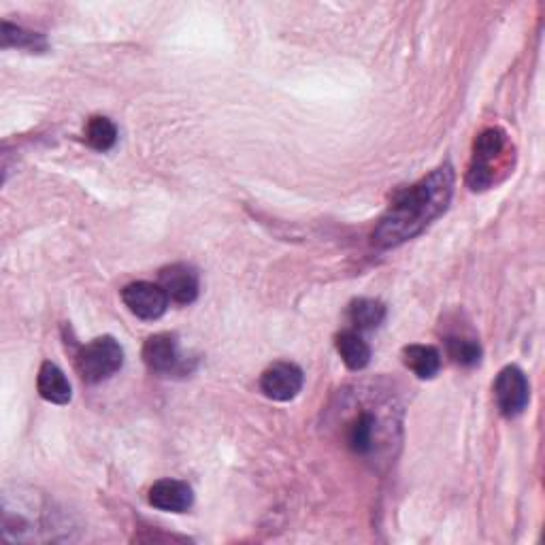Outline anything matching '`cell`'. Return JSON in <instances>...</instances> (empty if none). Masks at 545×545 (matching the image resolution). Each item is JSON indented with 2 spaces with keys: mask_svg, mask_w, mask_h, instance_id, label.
<instances>
[{
  "mask_svg": "<svg viewBox=\"0 0 545 545\" xmlns=\"http://www.w3.org/2000/svg\"><path fill=\"white\" fill-rule=\"evenodd\" d=\"M143 360L150 371L158 375H171L184 371V360L179 356L177 337L171 333H158L143 345Z\"/></svg>",
  "mask_w": 545,
  "mask_h": 545,
  "instance_id": "52a82bcc",
  "label": "cell"
},
{
  "mask_svg": "<svg viewBox=\"0 0 545 545\" xmlns=\"http://www.w3.org/2000/svg\"><path fill=\"white\" fill-rule=\"evenodd\" d=\"M124 365V350L113 337H98L79 350L75 367L86 384H101Z\"/></svg>",
  "mask_w": 545,
  "mask_h": 545,
  "instance_id": "7a4b0ae2",
  "label": "cell"
},
{
  "mask_svg": "<svg viewBox=\"0 0 545 545\" xmlns=\"http://www.w3.org/2000/svg\"><path fill=\"white\" fill-rule=\"evenodd\" d=\"M445 350H448L452 362H456L460 367H475L480 365L482 360V345L475 339L448 337L445 339Z\"/></svg>",
  "mask_w": 545,
  "mask_h": 545,
  "instance_id": "2e32d148",
  "label": "cell"
},
{
  "mask_svg": "<svg viewBox=\"0 0 545 545\" xmlns=\"http://www.w3.org/2000/svg\"><path fill=\"white\" fill-rule=\"evenodd\" d=\"M37 388L43 399L54 405H66L73 396L69 379H66V375L54 365V362H43L41 365Z\"/></svg>",
  "mask_w": 545,
  "mask_h": 545,
  "instance_id": "8fae6325",
  "label": "cell"
},
{
  "mask_svg": "<svg viewBox=\"0 0 545 545\" xmlns=\"http://www.w3.org/2000/svg\"><path fill=\"white\" fill-rule=\"evenodd\" d=\"M531 399V386L522 369L505 367L494 379V401L505 418H516Z\"/></svg>",
  "mask_w": 545,
  "mask_h": 545,
  "instance_id": "277c9868",
  "label": "cell"
},
{
  "mask_svg": "<svg viewBox=\"0 0 545 545\" xmlns=\"http://www.w3.org/2000/svg\"><path fill=\"white\" fill-rule=\"evenodd\" d=\"M377 416L373 411H360V414L345 428V443L358 456H371L377 448Z\"/></svg>",
  "mask_w": 545,
  "mask_h": 545,
  "instance_id": "30bf717a",
  "label": "cell"
},
{
  "mask_svg": "<svg viewBox=\"0 0 545 545\" xmlns=\"http://www.w3.org/2000/svg\"><path fill=\"white\" fill-rule=\"evenodd\" d=\"M194 503L192 488L181 480H160L150 490V505L171 514H186Z\"/></svg>",
  "mask_w": 545,
  "mask_h": 545,
  "instance_id": "9c48e42d",
  "label": "cell"
},
{
  "mask_svg": "<svg viewBox=\"0 0 545 545\" xmlns=\"http://www.w3.org/2000/svg\"><path fill=\"white\" fill-rule=\"evenodd\" d=\"M384 320H386V307L379 301L358 299L350 307V322L358 330H373L377 326H382Z\"/></svg>",
  "mask_w": 545,
  "mask_h": 545,
  "instance_id": "9a60e30c",
  "label": "cell"
},
{
  "mask_svg": "<svg viewBox=\"0 0 545 545\" xmlns=\"http://www.w3.org/2000/svg\"><path fill=\"white\" fill-rule=\"evenodd\" d=\"M337 352L345 367L352 371H362L371 362V348L369 343L362 339L354 330H343V333L335 341Z\"/></svg>",
  "mask_w": 545,
  "mask_h": 545,
  "instance_id": "7c38bea8",
  "label": "cell"
},
{
  "mask_svg": "<svg viewBox=\"0 0 545 545\" xmlns=\"http://www.w3.org/2000/svg\"><path fill=\"white\" fill-rule=\"evenodd\" d=\"M122 301L139 320H160L169 309V296L160 284L135 282L122 290Z\"/></svg>",
  "mask_w": 545,
  "mask_h": 545,
  "instance_id": "5b68a950",
  "label": "cell"
},
{
  "mask_svg": "<svg viewBox=\"0 0 545 545\" xmlns=\"http://www.w3.org/2000/svg\"><path fill=\"white\" fill-rule=\"evenodd\" d=\"M86 141L96 152H109L118 143V128L105 115H94L86 126Z\"/></svg>",
  "mask_w": 545,
  "mask_h": 545,
  "instance_id": "5bb4252c",
  "label": "cell"
},
{
  "mask_svg": "<svg viewBox=\"0 0 545 545\" xmlns=\"http://www.w3.org/2000/svg\"><path fill=\"white\" fill-rule=\"evenodd\" d=\"M405 367L420 379H433L441 369V354L433 345H407L403 350Z\"/></svg>",
  "mask_w": 545,
  "mask_h": 545,
  "instance_id": "4fadbf2b",
  "label": "cell"
},
{
  "mask_svg": "<svg viewBox=\"0 0 545 545\" xmlns=\"http://www.w3.org/2000/svg\"><path fill=\"white\" fill-rule=\"evenodd\" d=\"M452 194L454 171L450 164H443L399 194L373 230V243L382 250H390L422 235L450 207Z\"/></svg>",
  "mask_w": 545,
  "mask_h": 545,
  "instance_id": "6da1fadb",
  "label": "cell"
},
{
  "mask_svg": "<svg viewBox=\"0 0 545 545\" xmlns=\"http://www.w3.org/2000/svg\"><path fill=\"white\" fill-rule=\"evenodd\" d=\"M305 382L303 371L292 365V362H277V365L269 367L260 377L262 392L273 401L286 403L292 401L296 394L301 392Z\"/></svg>",
  "mask_w": 545,
  "mask_h": 545,
  "instance_id": "8992f818",
  "label": "cell"
},
{
  "mask_svg": "<svg viewBox=\"0 0 545 545\" xmlns=\"http://www.w3.org/2000/svg\"><path fill=\"white\" fill-rule=\"evenodd\" d=\"M160 286L167 292L169 301L190 305L198 296V275L188 264H171L160 271Z\"/></svg>",
  "mask_w": 545,
  "mask_h": 545,
  "instance_id": "ba28073f",
  "label": "cell"
},
{
  "mask_svg": "<svg viewBox=\"0 0 545 545\" xmlns=\"http://www.w3.org/2000/svg\"><path fill=\"white\" fill-rule=\"evenodd\" d=\"M3 47H18V49H28V52H45L47 41L39 32H30L20 26H13L9 22L3 24Z\"/></svg>",
  "mask_w": 545,
  "mask_h": 545,
  "instance_id": "e0dca14e",
  "label": "cell"
},
{
  "mask_svg": "<svg viewBox=\"0 0 545 545\" xmlns=\"http://www.w3.org/2000/svg\"><path fill=\"white\" fill-rule=\"evenodd\" d=\"M507 135L501 128H488L473 145V160L467 173V186L473 192H484L494 184V160L505 150Z\"/></svg>",
  "mask_w": 545,
  "mask_h": 545,
  "instance_id": "3957f363",
  "label": "cell"
}]
</instances>
